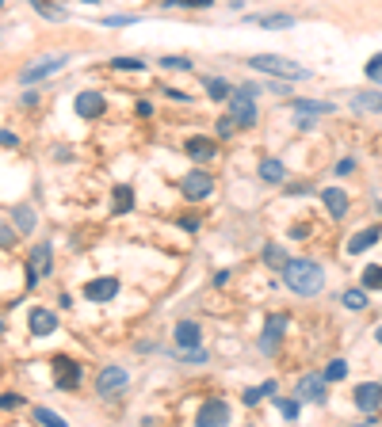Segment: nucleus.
Masks as SVG:
<instances>
[{
	"instance_id": "4",
	"label": "nucleus",
	"mask_w": 382,
	"mask_h": 427,
	"mask_svg": "<svg viewBox=\"0 0 382 427\" xmlns=\"http://www.w3.org/2000/svg\"><path fill=\"white\" fill-rule=\"evenodd\" d=\"M229 119L237 126H256V96H249L245 88L229 92Z\"/></svg>"
},
{
	"instance_id": "15",
	"label": "nucleus",
	"mask_w": 382,
	"mask_h": 427,
	"mask_svg": "<svg viewBox=\"0 0 382 427\" xmlns=\"http://www.w3.org/2000/svg\"><path fill=\"white\" fill-rule=\"evenodd\" d=\"M27 328H31V336H50V332H58V317L50 309H31Z\"/></svg>"
},
{
	"instance_id": "35",
	"label": "nucleus",
	"mask_w": 382,
	"mask_h": 427,
	"mask_svg": "<svg viewBox=\"0 0 382 427\" xmlns=\"http://www.w3.org/2000/svg\"><path fill=\"white\" fill-rule=\"evenodd\" d=\"M161 65H165V69H184V73H188V69H191V58H180V54H169V58H161Z\"/></svg>"
},
{
	"instance_id": "20",
	"label": "nucleus",
	"mask_w": 382,
	"mask_h": 427,
	"mask_svg": "<svg viewBox=\"0 0 382 427\" xmlns=\"http://www.w3.org/2000/svg\"><path fill=\"white\" fill-rule=\"evenodd\" d=\"M352 111H356V115H378L382 111V92H356V96H352Z\"/></svg>"
},
{
	"instance_id": "48",
	"label": "nucleus",
	"mask_w": 382,
	"mask_h": 427,
	"mask_svg": "<svg viewBox=\"0 0 382 427\" xmlns=\"http://www.w3.org/2000/svg\"><path fill=\"white\" fill-rule=\"evenodd\" d=\"M165 96H169V100H184V103H188V96H184L180 88H165Z\"/></svg>"
},
{
	"instance_id": "8",
	"label": "nucleus",
	"mask_w": 382,
	"mask_h": 427,
	"mask_svg": "<svg viewBox=\"0 0 382 427\" xmlns=\"http://www.w3.org/2000/svg\"><path fill=\"white\" fill-rule=\"evenodd\" d=\"M195 423H199V427H222V423H229V404L218 401V397L203 401L199 404V416H195Z\"/></svg>"
},
{
	"instance_id": "40",
	"label": "nucleus",
	"mask_w": 382,
	"mask_h": 427,
	"mask_svg": "<svg viewBox=\"0 0 382 427\" xmlns=\"http://www.w3.org/2000/svg\"><path fill=\"white\" fill-rule=\"evenodd\" d=\"M16 244V229H8V225H0V248H12Z\"/></svg>"
},
{
	"instance_id": "2",
	"label": "nucleus",
	"mask_w": 382,
	"mask_h": 427,
	"mask_svg": "<svg viewBox=\"0 0 382 427\" xmlns=\"http://www.w3.org/2000/svg\"><path fill=\"white\" fill-rule=\"evenodd\" d=\"M249 69L268 73V77H279V80H310L306 65H298L291 58H279V54H256V58H249Z\"/></svg>"
},
{
	"instance_id": "19",
	"label": "nucleus",
	"mask_w": 382,
	"mask_h": 427,
	"mask_svg": "<svg viewBox=\"0 0 382 427\" xmlns=\"http://www.w3.org/2000/svg\"><path fill=\"white\" fill-rule=\"evenodd\" d=\"M199 339H203V332H199L195 320H180V325H176V344H180V351L199 347Z\"/></svg>"
},
{
	"instance_id": "9",
	"label": "nucleus",
	"mask_w": 382,
	"mask_h": 427,
	"mask_svg": "<svg viewBox=\"0 0 382 427\" xmlns=\"http://www.w3.org/2000/svg\"><path fill=\"white\" fill-rule=\"evenodd\" d=\"M85 298L88 301H100V306H104V301H115L119 298V279H88L85 282Z\"/></svg>"
},
{
	"instance_id": "46",
	"label": "nucleus",
	"mask_w": 382,
	"mask_h": 427,
	"mask_svg": "<svg viewBox=\"0 0 382 427\" xmlns=\"http://www.w3.org/2000/svg\"><path fill=\"white\" fill-rule=\"evenodd\" d=\"M184 8H214V0H184Z\"/></svg>"
},
{
	"instance_id": "37",
	"label": "nucleus",
	"mask_w": 382,
	"mask_h": 427,
	"mask_svg": "<svg viewBox=\"0 0 382 427\" xmlns=\"http://www.w3.org/2000/svg\"><path fill=\"white\" fill-rule=\"evenodd\" d=\"M130 23H138V16H107L104 27H130Z\"/></svg>"
},
{
	"instance_id": "24",
	"label": "nucleus",
	"mask_w": 382,
	"mask_h": 427,
	"mask_svg": "<svg viewBox=\"0 0 382 427\" xmlns=\"http://www.w3.org/2000/svg\"><path fill=\"white\" fill-rule=\"evenodd\" d=\"M27 4H31L35 12H39V16H46V20H54V23L69 20V12H65L61 4H50V0H27Z\"/></svg>"
},
{
	"instance_id": "51",
	"label": "nucleus",
	"mask_w": 382,
	"mask_h": 427,
	"mask_svg": "<svg viewBox=\"0 0 382 427\" xmlns=\"http://www.w3.org/2000/svg\"><path fill=\"white\" fill-rule=\"evenodd\" d=\"M80 4H100V0H80Z\"/></svg>"
},
{
	"instance_id": "52",
	"label": "nucleus",
	"mask_w": 382,
	"mask_h": 427,
	"mask_svg": "<svg viewBox=\"0 0 382 427\" xmlns=\"http://www.w3.org/2000/svg\"><path fill=\"white\" fill-rule=\"evenodd\" d=\"M0 336H4V320H0Z\"/></svg>"
},
{
	"instance_id": "7",
	"label": "nucleus",
	"mask_w": 382,
	"mask_h": 427,
	"mask_svg": "<svg viewBox=\"0 0 382 427\" xmlns=\"http://www.w3.org/2000/svg\"><path fill=\"white\" fill-rule=\"evenodd\" d=\"M126 385H130V374L123 366H104L96 374V393L100 397H115V393H123Z\"/></svg>"
},
{
	"instance_id": "44",
	"label": "nucleus",
	"mask_w": 382,
	"mask_h": 427,
	"mask_svg": "<svg viewBox=\"0 0 382 427\" xmlns=\"http://www.w3.org/2000/svg\"><path fill=\"white\" fill-rule=\"evenodd\" d=\"M138 115H142V119H149V115H153V103H149V100H142V103H138Z\"/></svg>"
},
{
	"instance_id": "27",
	"label": "nucleus",
	"mask_w": 382,
	"mask_h": 427,
	"mask_svg": "<svg viewBox=\"0 0 382 427\" xmlns=\"http://www.w3.org/2000/svg\"><path fill=\"white\" fill-rule=\"evenodd\" d=\"M203 88H207V96L210 100H229V80H222V77H203Z\"/></svg>"
},
{
	"instance_id": "6",
	"label": "nucleus",
	"mask_w": 382,
	"mask_h": 427,
	"mask_svg": "<svg viewBox=\"0 0 382 427\" xmlns=\"http://www.w3.org/2000/svg\"><path fill=\"white\" fill-rule=\"evenodd\" d=\"M80 363L69 355H54V385L58 389H77L80 385Z\"/></svg>"
},
{
	"instance_id": "42",
	"label": "nucleus",
	"mask_w": 382,
	"mask_h": 427,
	"mask_svg": "<svg viewBox=\"0 0 382 427\" xmlns=\"http://www.w3.org/2000/svg\"><path fill=\"white\" fill-rule=\"evenodd\" d=\"M0 145H8V149H16L20 145V138L12 134V130H0Z\"/></svg>"
},
{
	"instance_id": "12",
	"label": "nucleus",
	"mask_w": 382,
	"mask_h": 427,
	"mask_svg": "<svg viewBox=\"0 0 382 427\" xmlns=\"http://www.w3.org/2000/svg\"><path fill=\"white\" fill-rule=\"evenodd\" d=\"M27 271H35L42 279V275H50L54 271V248H50V241H39L31 248V260H27Z\"/></svg>"
},
{
	"instance_id": "28",
	"label": "nucleus",
	"mask_w": 382,
	"mask_h": 427,
	"mask_svg": "<svg viewBox=\"0 0 382 427\" xmlns=\"http://www.w3.org/2000/svg\"><path fill=\"white\" fill-rule=\"evenodd\" d=\"M287 260H291V255L279 248V244H264V263H268L272 271H283V267H287Z\"/></svg>"
},
{
	"instance_id": "5",
	"label": "nucleus",
	"mask_w": 382,
	"mask_h": 427,
	"mask_svg": "<svg viewBox=\"0 0 382 427\" xmlns=\"http://www.w3.org/2000/svg\"><path fill=\"white\" fill-rule=\"evenodd\" d=\"M180 191H184L188 203H203V198L214 191V176H207L203 168H195V172H188V176L180 179Z\"/></svg>"
},
{
	"instance_id": "17",
	"label": "nucleus",
	"mask_w": 382,
	"mask_h": 427,
	"mask_svg": "<svg viewBox=\"0 0 382 427\" xmlns=\"http://www.w3.org/2000/svg\"><path fill=\"white\" fill-rule=\"evenodd\" d=\"M321 203H325V210H329V217H337V222L348 214V195H344L340 187H325V191H321Z\"/></svg>"
},
{
	"instance_id": "10",
	"label": "nucleus",
	"mask_w": 382,
	"mask_h": 427,
	"mask_svg": "<svg viewBox=\"0 0 382 427\" xmlns=\"http://www.w3.org/2000/svg\"><path fill=\"white\" fill-rule=\"evenodd\" d=\"M352 401H356V408H359L363 416H367V412H378V404H382V385H378V382H363V385H356Z\"/></svg>"
},
{
	"instance_id": "26",
	"label": "nucleus",
	"mask_w": 382,
	"mask_h": 427,
	"mask_svg": "<svg viewBox=\"0 0 382 427\" xmlns=\"http://www.w3.org/2000/svg\"><path fill=\"white\" fill-rule=\"evenodd\" d=\"M291 107L298 111V115H329L333 103H325V100H291Z\"/></svg>"
},
{
	"instance_id": "50",
	"label": "nucleus",
	"mask_w": 382,
	"mask_h": 427,
	"mask_svg": "<svg viewBox=\"0 0 382 427\" xmlns=\"http://www.w3.org/2000/svg\"><path fill=\"white\" fill-rule=\"evenodd\" d=\"M375 339H378V344H382V325H378V328H375Z\"/></svg>"
},
{
	"instance_id": "25",
	"label": "nucleus",
	"mask_w": 382,
	"mask_h": 427,
	"mask_svg": "<svg viewBox=\"0 0 382 427\" xmlns=\"http://www.w3.org/2000/svg\"><path fill=\"white\" fill-rule=\"evenodd\" d=\"M275 393H279V385H275V382H264V385L245 389V393H241V401H245L249 408H253V404H260V401H264V397H275Z\"/></svg>"
},
{
	"instance_id": "47",
	"label": "nucleus",
	"mask_w": 382,
	"mask_h": 427,
	"mask_svg": "<svg viewBox=\"0 0 382 427\" xmlns=\"http://www.w3.org/2000/svg\"><path fill=\"white\" fill-rule=\"evenodd\" d=\"M39 103V92H23V107H35Z\"/></svg>"
},
{
	"instance_id": "45",
	"label": "nucleus",
	"mask_w": 382,
	"mask_h": 427,
	"mask_svg": "<svg viewBox=\"0 0 382 427\" xmlns=\"http://www.w3.org/2000/svg\"><path fill=\"white\" fill-rule=\"evenodd\" d=\"M180 229H188V233H195V229H199V222H195V217H180Z\"/></svg>"
},
{
	"instance_id": "41",
	"label": "nucleus",
	"mask_w": 382,
	"mask_h": 427,
	"mask_svg": "<svg viewBox=\"0 0 382 427\" xmlns=\"http://www.w3.org/2000/svg\"><path fill=\"white\" fill-rule=\"evenodd\" d=\"M234 130H237V122L229 119V115H226V119L218 122V134H222V138H229V134H234Z\"/></svg>"
},
{
	"instance_id": "53",
	"label": "nucleus",
	"mask_w": 382,
	"mask_h": 427,
	"mask_svg": "<svg viewBox=\"0 0 382 427\" xmlns=\"http://www.w3.org/2000/svg\"><path fill=\"white\" fill-rule=\"evenodd\" d=\"M0 8H4V0H0Z\"/></svg>"
},
{
	"instance_id": "16",
	"label": "nucleus",
	"mask_w": 382,
	"mask_h": 427,
	"mask_svg": "<svg viewBox=\"0 0 382 427\" xmlns=\"http://www.w3.org/2000/svg\"><path fill=\"white\" fill-rule=\"evenodd\" d=\"M378 236H382V229H378V225H367V229H356V233H352V241H348V255H359V252H367L371 244H378Z\"/></svg>"
},
{
	"instance_id": "30",
	"label": "nucleus",
	"mask_w": 382,
	"mask_h": 427,
	"mask_svg": "<svg viewBox=\"0 0 382 427\" xmlns=\"http://www.w3.org/2000/svg\"><path fill=\"white\" fill-rule=\"evenodd\" d=\"M363 290H382V267L378 263H367V267H363Z\"/></svg>"
},
{
	"instance_id": "11",
	"label": "nucleus",
	"mask_w": 382,
	"mask_h": 427,
	"mask_svg": "<svg viewBox=\"0 0 382 427\" xmlns=\"http://www.w3.org/2000/svg\"><path fill=\"white\" fill-rule=\"evenodd\" d=\"M287 325H291L287 313H275V317L264 320V336H260V351H264V355H272V351H275V344H279V336H283Z\"/></svg>"
},
{
	"instance_id": "31",
	"label": "nucleus",
	"mask_w": 382,
	"mask_h": 427,
	"mask_svg": "<svg viewBox=\"0 0 382 427\" xmlns=\"http://www.w3.org/2000/svg\"><path fill=\"white\" fill-rule=\"evenodd\" d=\"M325 382H344V378H348V359H333L329 366H325Z\"/></svg>"
},
{
	"instance_id": "32",
	"label": "nucleus",
	"mask_w": 382,
	"mask_h": 427,
	"mask_svg": "<svg viewBox=\"0 0 382 427\" xmlns=\"http://www.w3.org/2000/svg\"><path fill=\"white\" fill-rule=\"evenodd\" d=\"M31 420H39V423H46V427H65V416L50 412V408H31Z\"/></svg>"
},
{
	"instance_id": "23",
	"label": "nucleus",
	"mask_w": 382,
	"mask_h": 427,
	"mask_svg": "<svg viewBox=\"0 0 382 427\" xmlns=\"http://www.w3.org/2000/svg\"><path fill=\"white\" fill-rule=\"evenodd\" d=\"M111 203H115V214H130L134 210V187L119 184L115 191H111Z\"/></svg>"
},
{
	"instance_id": "33",
	"label": "nucleus",
	"mask_w": 382,
	"mask_h": 427,
	"mask_svg": "<svg viewBox=\"0 0 382 427\" xmlns=\"http://www.w3.org/2000/svg\"><path fill=\"white\" fill-rule=\"evenodd\" d=\"M16 229H20V233H31L35 229V214L31 210H27V206H16Z\"/></svg>"
},
{
	"instance_id": "21",
	"label": "nucleus",
	"mask_w": 382,
	"mask_h": 427,
	"mask_svg": "<svg viewBox=\"0 0 382 427\" xmlns=\"http://www.w3.org/2000/svg\"><path fill=\"white\" fill-rule=\"evenodd\" d=\"M249 23L264 27V31H287V27H294V16L291 12H272V16H253Z\"/></svg>"
},
{
	"instance_id": "43",
	"label": "nucleus",
	"mask_w": 382,
	"mask_h": 427,
	"mask_svg": "<svg viewBox=\"0 0 382 427\" xmlns=\"http://www.w3.org/2000/svg\"><path fill=\"white\" fill-rule=\"evenodd\" d=\"M352 168H356V160H340V164H337V176H352Z\"/></svg>"
},
{
	"instance_id": "38",
	"label": "nucleus",
	"mask_w": 382,
	"mask_h": 427,
	"mask_svg": "<svg viewBox=\"0 0 382 427\" xmlns=\"http://www.w3.org/2000/svg\"><path fill=\"white\" fill-rule=\"evenodd\" d=\"M367 77L371 80H382V54H375V58L367 61Z\"/></svg>"
},
{
	"instance_id": "39",
	"label": "nucleus",
	"mask_w": 382,
	"mask_h": 427,
	"mask_svg": "<svg viewBox=\"0 0 382 427\" xmlns=\"http://www.w3.org/2000/svg\"><path fill=\"white\" fill-rule=\"evenodd\" d=\"M20 404H23L20 393H4V397H0V408H4V412H12V408H20Z\"/></svg>"
},
{
	"instance_id": "14",
	"label": "nucleus",
	"mask_w": 382,
	"mask_h": 427,
	"mask_svg": "<svg viewBox=\"0 0 382 427\" xmlns=\"http://www.w3.org/2000/svg\"><path fill=\"white\" fill-rule=\"evenodd\" d=\"M325 378L321 374H306L302 382H298V401H310V404H325Z\"/></svg>"
},
{
	"instance_id": "3",
	"label": "nucleus",
	"mask_w": 382,
	"mask_h": 427,
	"mask_svg": "<svg viewBox=\"0 0 382 427\" xmlns=\"http://www.w3.org/2000/svg\"><path fill=\"white\" fill-rule=\"evenodd\" d=\"M65 65H69V58H65V54H46V58H39V61L27 65V69L20 73V80H23V84H39V80H46V77H54V73H61Z\"/></svg>"
},
{
	"instance_id": "13",
	"label": "nucleus",
	"mask_w": 382,
	"mask_h": 427,
	"mask_svg": "<svg viewBox=\"0 0 382 427\" xmlns=\"http://www.w3.org/2000/svg\"><path fill=\"white\" fill-rule=\"evenodd\" d=\"M73 107H77L80 119H100L107 111V100L100 96V92H80V96L73 100Z\"/></svg>"
},
{
	"instance_id": "1",
	"label": "nucleus",
	"mask_w": 382,
	"mask_h": 427,
	"mask_svg": "<svg viewBox=\"0 0 382 427\" xmlns=\"http://www.w3.org/2000/svg\"><path fill=\"white\" fill-rule=\"evenodd\" d=\"M283 282L291 287V294H298V298H318L325 290V267L318 260H287Z\"/></svg>"
},
{
	"instance_id": "49",
	"label": "nucleus",
	"mask_w": 382,
	"mask_h": 427,
	"mask_svg": "<svg viewBox=\"0 0 382 427\" xmlns=\"http://www.w3.org/2000/svg\"><path fill=\"white\" fill-rule=\"evenodd\" d=\"M184 0H161V8H180Z\"/></svg>"
},
{
	"instance_id": "34",
	"label": "nucleus",
	"mask_w": 382,
	"mask_h": 427,
	"mask_svg": "<svg viewBox=\"0 0 382 427\" xmlns=\"http://www.w3.org/2000/svg\"><path fill=\"white\" fill-rule=\"evenodd\" d=\"M111 69H126V73H142L145 61L142 58H111Z\"/></svg>"
},
{
	"instance_id": "36",
	"label": "nucleus",
	"mask_w": 382,
	"mask_h": 427,
	"mask_svg": "<svg viewBox=\"0 0 382 427\" xmlns=\"http://www.w3.org/2000/svg\"><path fill=\"white\" fill-rule=\"evenodd\" d=\"M298 408H302V401H279V412H283V420H298Z\"/></svg>"
},
{
	"instance_id": "22",
	"label": "nucleus",
	"mask_w": 382,
	"mask_h": 427,
	"mask_svg": "<svg viewBox=\"0 0 382 427\" xmlns=\"http://www.w3.org/2000/svg\"><path fill=\"white\" fill-rule=\"evenodd\" d=\"M260 179H264V184H283L287 179V168H283V160H275V157H264L260 160Z\"/></svg>"
},
{
	"instance_id": "29",
	"label": "nucleus",
	"mask_w": 382,
	"mask_h": 427,
	"mask_svg": "<svg viewBox=\"0 0 382 427\" xmlns=\"http://www.w3.org/2000/svg\"><path fill=\"white\" fill-rule=\"evenodd\" d=\"M344 309H367V290L363 287H352V290H344Z\"/></svg>"
},
{
	"instance_id": "18",
	"label": "nucleus",
	"mask_w": 382,
	"mask_h": 427,
	"mask_svg": "<svg viewBox=\"0 0 382 427\" xmlns=\"http://www.w3.org/2000/svg\"><path fill=\"white\" fill-rule=\"evenodd\" d=\"M184 153H188L191 160H214L218 145H214L210 138H188V141H184Z\"/></svg>"
}]
</instances>
